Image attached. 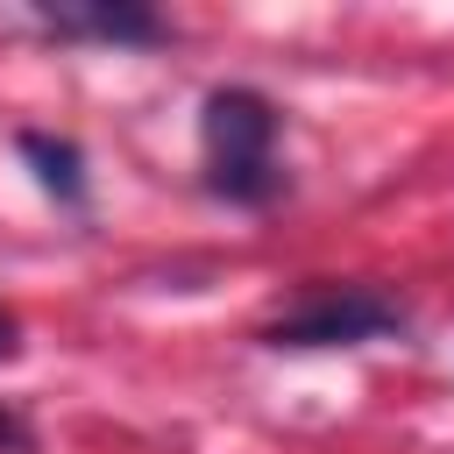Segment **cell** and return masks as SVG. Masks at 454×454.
Here are the masks:
<instances>
[{"label": "cell", "mask_w": 454, "mask_h": 454, "mask_svg": "<svg viewBox=\"0 0 454 454\" xmlns=\"http://www.w3.org/2000/svg\"><path fill=\"white\" fill-rule=\"evenodd\" d=\"M383 333H404V305L376 284H305L262 326L270 348H362Z\"/></svg>", "instance_id": "7a4b0ae2"}, {"label": "cell", "mask_w": 454, "mask_h": 454, "mask_svg": "<svg viewBox=\"0 0 454 454\" xmlns=\"http://www.w3.org/2000/svg\"><path fill=\"white\" fill-rule=\"evenodd\" d=\"M14 355H21V319L0 305V362H14Z\"/></svg>", "instance_id": "5b68a950"}, {"label": "cell", "mask_w": 454, "mask_h": 454, "mask_svg": "<svg viewBox=\"0 0 454 454\" xmlns=\"http://www.w3.org/2000/svg\"><path fill=\"white\" fill-rule=\"evenodd\" d=\"M43 28L57 43H163L170 21L149 7H43Z\"/></svg>", "instance_id": "3957f363"}, {"label": "cell", "mask_w": 454, "mask_h": 454, "mask_svg": "<svg viewBox=\"0 0 454 454\" xmlns=\"http://www.w3.org/2000/svg\"><path fill=\"white\" fill-rule=\"evenodd\" d=\"M277 106L255 85H213L206 114H199V142H206V192L227 206H270L284 192V163H277Z\"/></svg>", "instance_id": "6da1fadb"}, {"label": "cell", "mask_w": 454, "mask_h": 454, "mask_svg": "<svg viewBox=\"0 0 454 454\" xmlns=\"http://www.w3.org/2000/svg\"><path fill=\"white\" fill-rule=\"evenodd\" d=\"M21 156L35 163V177H43V192H50V199L85 206V156H78V142H57V135H21Z\"/></svg>", "instance_id": "277c9868"}]
</instances>
